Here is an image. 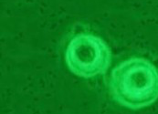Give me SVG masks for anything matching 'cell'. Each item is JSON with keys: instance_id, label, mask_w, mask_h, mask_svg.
<instances>
[{"instance_id": "cell-1", "label": "cell", "mask_w": 158, "mask_h": 114, "mask_svg": "<svg viewBox=\"0 0 158 114\" xmlns=\"http://www.w3.org/2000/svg\"><path fill=\"white\" fill-rule=\"evenodd\" d=\"M109 86L119 105L132 110L148 107L158 99V69L145 59H129L113 68Z\"/></svg>"}, {"instance_id": "cell-2", "label": "cell", "mask_w": 158, "mask_h": 114, "mask_svg": "<svg viewBox=\"0 0 158 114\" xmlns=\"http://www.w3.org/2000/svg\"><path fill=\"white\" fill-rule=\"evenodd\" d=\"M65 60L74 75L89 79L102 75L108 70L112 61V52L100 37L90 33H80L69 40Z\"/></svg>"}]
</instances>
